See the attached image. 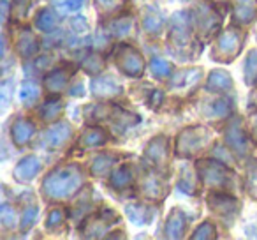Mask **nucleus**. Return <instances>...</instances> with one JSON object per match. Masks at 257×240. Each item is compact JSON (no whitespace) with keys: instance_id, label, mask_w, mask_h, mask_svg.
I'll return each instance as SVG.
<instances>
[{"instance_id":"1","label":"nucleus","mask_w":257,"mask_h":240,"mask_svg":"<svg viewBox=\"0 0 257 240\" xmlns=\"http://www.w3.org/2000/svg\"><path fill=\"white\" fill-rule=\"evenodd\" d=\"M83 184V173L76 165L60 166L53 170L44 179L43 191L50 200H64L69 198L79 189Z\"/></svg>"},{"instance_id":"2","label":"nucleus","mask_w":257,"mask_h":240,"mask_svg":"<svg viewBox=\"0 0 257 240\" xmlns=\"http://www.w3.org/2000/svg\"><path fill=\"white\" fill-rule=\"evenodd\" d=\"M211 141V133L206 127H189L182 131L176 140V154L182 157H192L197 152L204 150Z\"/></svg>"},{"instance_id":"3","label":"nucleus","mask_w":257,"mask_h":240,"mask_svg":"<svg viewBox=\"0 0 257 240\" xmlns=\"http://www.w3.org/2000/svg\"><path fill=\"white\" fill-rule=\"evenodd\" d=\"M197 173H199L201 180L206 184L208 187H222L227 184L231 179V173L225 170L224 165L218 161H211V159H204V161L197 163Z\"/></svg>"},{"instance_id":"4","label":"nucleus","mask_w":257,"mask_h":240,"mask_svg":"<svg viewBox=\"0 0 257 240\" xmlns=\"http://www.w3.org/2000/svg\"><path fill=\"white\" fill-rule=\"evenodd\" d=\"M116 64L121 69V72L131 78L141 76L145 69V62L140 51H136L133 46H120L116 53Z\"/></svg>"},{"instance_id":"5","label":"nucleus","mask_w":257,"mask_h":240,"mask_svg":"<svg viewBox=\"0 0 257 240\" xmlns=\"http://www.w3.org/2000/svg\"><path fill=\"white\" fill-rule=\"evenodd\" d=\"M241 43H243L241 32H238V30H225L218 37L213 57L217 60H231V58H234L238 55Z\"/></svg>"},{"instance_id":"6","label":"nucleus","mask_w":257,"mask_h":240,"mask_svg":"<svg viewBox=\"0 0 257 240\" xmlns=\"http://www.w3.org/2000/svg\"><path fill=\"white\" fill-rule=\"evenodd\" d=\"M218 27H220V18L217 13L204 0L199 2V6L196 8V29L203 36H211L213 32H217Z\"/></svg>"},{"instance_id":"7","label":"nucleus","mask_w":257,"mask_h":240,"mask_svg":"<svg viewBox=\"0 0 257 240\" xmlns=\"http://www.w3.org/2000/svg\"><path fill=\"white\" fill-rule=\"evenodd\" d=\"M145 159L155 166V168H164L168 165V140L164 136H157L150 141V145L145 150Z\"/></svg>"},{"instance_id":"8","label":"nucleus","mask_w":257,"mask_h":240,"mask_svg":"<svg viewBox=\"0 0 257 240\" xmlns=\"http://www.w3.org/2000/svg\"><path fill=\"white\" fill-rule=\"evenodd\" d=\"M208 203L213 212H217L222 219H234L236 212H238V201L231 196H225V194H211L208 198Z\"/></svg>"},{"instance_id":"9","label":"nucleus","mask_w":257,"mask_h":240,"mask_svg":"<svg viewBox=\"0 0 257 240\" xmlns=\"http://www.w3.org/2000/svg\"><path fill=\"white\" fill-rule=\"evenodd\" d=\"M225 143H227L229 148H231L236 155H239V157H245L250 150L248 140H246L245 133L239 129V126L236 122L231 124L229 129L225 131Z\"/></svg>"},{"instance_id":"10","label":"nucleus","mask_w":257,"mask_h":240,"mask_svg":"<svg viewBox=\"0 0 257 240\" xmlns=\"http://www.w3.org/2000/svg\"><path fill=\"white\" fill-rule=\"evenodd\" d=\"M92 92L97 97H114L121 94V85L113 76H99L92 82Z\"/></svg>"},{"instance_id":"11","label":"nucleus","mask_w":257,"mask_h":240,"mask_svg":"<svg viewBox=\"0 0 257 240\" xmlns=\"http://www.w3.org/2000/svg\"><path fill=\"white\" fill-rule=\"evenodd\" d=\"M171 39L175 41L178 46H185L190 39V27H189V20L187 15L183 13H176L173 16L171 22Z\"/></svg>"},{"instance_id":"12","label":"nucleus","mask_w":257,"mask_h":240,"mask_svg":"<svg viewBox=\"0 0 257 240\" xmlns=\"http://www.w3.org/2000/svg\"><path fill=\"white\" fill-rule=\"evenodd\" d=\"M69 136H71V126L65 122H58L46 131V134H44V143L50 148H58L69 140Z\"/></svg>"},{"instance_id":"13","label":"nucleus","mask_w":257,"mask_h":240,"mask_svg":"<svg viewBox=\"0 0 257 240\" xmlns=\"http://www.w3.org/2000/svg\"><path fill=\"white\" fill-rule=\"evenodd\" d=\"M34 133H36V127L30 120L27 118H18L15 124H13V129H11V134H13V141H15L18 147H23L27 145L30 140H32Z\"/></svg>"},{"instance_id":"14","label":"nucleus","mask_w":257,"mask_h":240,"mask_svg":"<svg viewBox=\"0 0 257 240\" xmlns=\"http://www.w3.org/2000/svg\"><path fill=\"white\" fill-rule=\"evenodd\" d=\"M39 170H41L39 159L30 155V157L23 159L22 163H18V166H16V170H15V177L18 182L25 184V182H30V180L39 173Z\"/></svg>"},{"instance_id":"15","label":"nucleus","mask_w":257,"mask_h":240,"mask_svg":"<svg viewBox=\"0 0 257 240\" xmlns=\"http://www.w3.org/2000/svg\"><path fill=\"white\" fill-rule=\"evenodd\" d=\"M185 224H187L185 214H183L180 208H173L168 217V222H166V235H168L169 238H180V236L183 235Z\"/></svg>"},{"instance_id":"16","label":"nucleus","mask_w":257,"mask_h":240,"mask_svg":"<svg viewBox=\"0 0 257 240\" xmlns=\"http://www.w3.org/2000/svg\"><path fill=\"white\" fill-rule=\"evenodd\" d=\"M201 79V69L196 67H189L183 69V71L176 72V76H173L171 79V87L173 89H189V87H194L197 82Z\"/></svg>"},{"instance_id":"17","label":"nucleus","mask_w":257,"mask_h":240,"mask_svg":"<svg viewBox=\"0 0 257 240\" xmlns=\"http://www.w3.org/2000/svg\"><path fill=\"white\" fill-rule=\"evenodd\" d=\"M257 0H236L234 2V18L239 23H250L255 18Z\"/></svg>"},{"instance_id":"18","label":"nucleus","mask_w":257,"mask_h":240,"mask_svg":"<svg viewBox=\"0 0 257 240\" xmlns=\"http://www.w3.org/2000/svg\"><path fill=\"white\" fill-rule=\"evenodd\" d=\"M16 48H18V53L22 55L23 58H30L37 51L39 44H37L36 36H34L30 30H23L18 43H16Z\"/></svg>"},{"instance_id":"19","label":"nucleus","mask_w":257,"mask_h":240,"mask_svg":"<svg viewBox=\"0 0 257 240\" xmlns=\"http://www.w3.org/2000/svg\"><path fill=\"white\" fill-rule=\"evenodd\" d=\"M232 87L231 74L224 69H215L210 72L208 78V89L210 90H229Z\"/></svg>"},{"instance_id":"20","label":"nucleus","mask_w":257,"mask_h":240,"mask_svg":"<svg viewBox=\"0 0 257 240\" xmlns=\"http://www.w3.org/2000/svg\"><path fill=\"white\" fill-rule=\"evenodd\" d=\"M69 79V71L67 69H57V71L50 72V74L44 78V87L51 92H60L65 85H67Z\"/></svg>"},{"instance_id":"21","label":"nucleus","mask_w":257,"mask_h":240,"mask_svg":"<svg viewBox=\"0 0 257 240\" xmlns=\"http://www.w3.org/2000/svg\"><path fill=\"white\" fill-rule=\"evenodd\" d=\"M231 110H232V106L227 99H218L208 104L206 110H204V115H206L208 118H224L231 113Z\"/></svg>"},{"instance_id":"22","label":"nucleus","mask_w":257,"mask_h":240,"mask_svg":"<svg viewBox=\"0 0 257 240\" xmlns=\"http://www.w3.org/2000/svg\"><path fill=\"white\" fill-rule=\"evenodd\" d=\"M106 141H107V136H106V133H104L102 129H90L81 136V140H79V147L92 148V147L104 145Z\"/></svg>"},{"instance_id":"23","label":"nucleus","mask_w":257,"mask_h":240,"mask_svg":"<svg viewBox=\"0 0 257 240\" xmlns=\"http://www.w3.org/2000/svg\"><path fill=\"white\" fill-rule=\"evenodd\" d=\"M113 165H114V159L111 157V155L100 154V155H97V157L93 159L90 172H92L93 177H104V175H107V173H109V170L113 168Z\"/></svg>"},{"instance_id":"24","label":"nucleus","mask_w":257,"mask_h":240,"mask_svg":"<svg viewBox=\"0 0 257 240\" xmlns=\"http://www.w3.org/2000/svg\"><path fill=\"white\" fill-rule=\"evenodd\" d=\"M36 25H37V29H41L43 32H50V30H53L55 25H57V16L53 15L51 9H41L36 16Z\"/></svg>"},{"instance_id":"25","label":"nucleus","mask_w":257,"mask_h":240,"mask_svg":"<svg viewBox=\"0 0 257 240\" xmlns=\"http://www.w3.org/2000/svg\"><path fill=\"white\" fill-rule=\"evenodd\" d=\"M62 110H64V104H62L60 99H48L41 108V117L44 120H55V118L60 117Z\"/></svg>"},{"instance_id":"26","label":"nucleus","mask_w":257,"mask_h":240,"mask_svg":"<svg viewBox=\"0 0 257 240\" xmlns=\"http://www.w3.org/2000/svg\"><path fill=\"white\" fill-rule=\"evenodd\" d=\"M106 29H107V32H109L111 36H116V37L127 36V34L133 30V20H131V18L114 20V22H111Z\"/></svg>"},{"instance_id":"27","label":"nucleus","mask_w":257,"mask_h":240,"mask_svg":"<svg viewBox=\"0 0 257 240\" xmlns=\"http://www.w3.org/2000/svg\"><path fill=\"white\" fill-rule=\"evenodd\" d=\"M133 182V172H131V168H127V166H121L118 172L113 173V177H111V187H116V189H123V187H127L128 184Z\"/></svg>"},{"instance_id":"28","label":"nucleus","mask_w":257,"mask_h":240,"mask_svg":"<svg viewBox=\"0 0 257 240\" xmlns=\"http://www.w3.org/2000/svg\"><path fill=\"white\" fill-rule=\"evenodd\" d=\"M39 87L32 82H25L22 85V90H20V99H22L23 104H34L37 99H39Z\"/></svg>"},{"instance_id":"29","label":"nucleus","mask_w":257,"mask_h":240,"mask_svg":"<svg viewBox=\"0 0 257 240\" xmlns=\"http://www.w3.org/2000/svg\"><path fill=\"white\" fill-rule=\"evenodd\" d=\"M143 193L147 194L148 198H154V200H159V198L164 194V187L159 182L155 177H147L143 182Z\"/></svg>"},{"instance_id":"30","label":"nucleus","mask_w":257,"mask_h":240,"mask_svg":"<svg viewBox=\"0 0 257 240\" xmlns=\"http://www.w3.org/2000/svg\"><path fill=\"white\" fill-rule=\"evenodd\" d=\"M95 4L102 15H114V13L121 11L125 0H95Z\"/></svg>"},{"instance_id":"31","label":"nucleus","mask_w":257,"mask_h":240,"mask_svg":"<svg viewBox=\"0 0 257 240\" xmlns=\"http://www.w3.org/2000/svg\"><path fill=\"white\" fill-rule=\"evenodd\" d=\"M245 187L248 191V194L257 200V161H253L252 165L246 170V180H245Z\"/></svg>"},{"instance_id":"32","label":"nucleus","mask_w":257,"mask_h":240,"mask_svg":"<svg viewBox=\"0 0 257 240\" xmlns=\"http://www.w3.org/2000/svg\"><path fill=\"white\" fill-rule=\"evenodd\" d=\"M245 79L246 83H253L257 79V50H252L245 62Z\"/></svg>"},{"instance_id":"33","label":"nucleus","mask_w":257,"mask_h":240,"mask_svg":"<svg viewBox=\"0 0 257 240\" xmlns=\"http://www.w3.org/2000/svg\"><path fill=\"white\" fill-rule=\"evenodd\" d=\"M143 25L148 32H159L161 27H162V18L155 11H148L147 16H145V20H143Z\"/></svg>"},{"instance_id":"34","label":"nucleus","mask_w":257,"mask_h":240,"mask_svg":"<svg viewBox=\"0 0 257 240\" xmlns=\"http://www.w3.org/2000/svg\"><path fill=\"white\" fill-rule=\"evenodd\" d=\"M53 6L62 13H72L78 11L79 8L83 6V0H51Z\"/></svg>"},{"instance_id":"35","label":"nucleus","mask_w":257,"mask_h":240,"mask_svg":"<svg viewBox=\"0 0 257 240\" xmlns=\"http://www.w3.org/2000/svg\"><path fill=\"white\" fill-rule=\"evenodd\" d=\"M30 9V0H13V16L16 22H22Z\"/></svg>"},{"instance_id":"36","label":"nucleus","mask_w":257,"mask_h":240,"mask_svg":"<svg viewBox=\"0 0 257 240\" xmlns=\"http://www.w3.org/2000/svg\"><path fill=\"white\" fill-rule=\"evenodd\" d=\"M37 219V207L36 205H30L29 208H25L23 212V217H22V231H27L34 226Z\"/></svg>"},{"instance_id":"37","label":"nucleus","mask_w":257,"mask_h":240,"mask_svg":"<svg viewBox=\"0 0 257 240\" xmlns=\"http://www.w3.org/2000/svg\"><path fill=\"white\" fill-rule=\"evenodd\" d=\"M152 71H154V74L159 76V78H164V76H168L169 71H171V65L166 60H162V58H154V60H152Z\"/></svg>"},{"instance_id":"38","label":"nucleus","mask_w":257,"mask_h":240,"mask_svg":"<svg viewBox=\"0 0 257 240\" xmlns=\"http://www.w3.org/2000/svg\"><path fill=\"white\" fill-rule=\"evenodd\" d=\"M15 210H13L9 205H2V208H0V221H2V224L6 226V228H13L15 226Z\"/></svg>"},{"instance_id":"39","label":"nucleus","mask_w":257,"mask_h":240,"mask_svg":"<svg viewBox=\"0 0 257 240\" xmlns=\"http://www.w3.org/2000/svg\"><path fill=\"white\" fill-rule=\"evenodd\" d=\"M147 208H143L141 205H131V207H127V215L131 217V221L136 222V224H141V222H145V219L141 217H147Z\"/></svg>"},{"instance_id":"40","label":"nucleus","mask_w":257,"mask_h":240,"mask_svg":"<svg viewBox=\"0 0 257 240\" xmlns=\"http://www.w3.org/2000/svg\"><path fill=\"white\" fill-rule=\"evenodd\" d=\"M83 67H85V71H86V72H90V74H97V72H99L100 69L104 67L102 58L97 57V55H92V57H88V58L85 60Z\"/></svg>"},{"instance_id":"41","label":"nucleus","mask_w":257,"mask_h":240,"mask_svg":"<svg viewBox=\"0 0 257 240\" xmlns=\"http://www.w3.org/2000/svg\"><path fill=\"white\" fill-rule=\"evenodd\" d=\"M192 238H215V226L211 222H203L199 228L196 229V233L192 235Z\"/></svg>"},{"instance_id":"42","label":"nucleus","mask_w":257,"mask_h":240,"mask_svg":"<svg viewBox=\"0 0 257 240\" xmlns=\"http://www.w3.org/2000/svg\"><path fill=\"white\" fill-rule=\"evenodd\" d=\"M62 222H64V214H62L60 208H55V210H51L50 217H48L46 228L48 229H57L62 226Z\"/></svg>"},{"instance_id":"43","label":"nucleus","mask_w":257,"mask_h":240,"mask_svg":"<svg viewBox=\"0 0 257 240\" xmlns=\"http://www.w3.org/2000/svg\"><path fill=\"white\" fill-rule=\"evenodd\" d=\"M0 92H2V106L8 108V104H9V83H4Z\"/></svg>"},{"instance_id":"44","label":"nucleus","mask_w":257,"mask_h":240,"mask_svg":"<svg viewBox=\"0 0 257 240\" xmlns=\"http://www.w3.org/2000/svg\"><path fill=\"white\" fill-rule=\"evenodd\" d=\"M161 99H162V92H161V90H155V92L152 94L150 104H152V106H155V104H159V103H161Z\"/></svg>"},{"instance_id":"45","label":"nucleus","mask_w":257,"mask_h":240,"mask_svg":"<svg viewBox=\"0 0 257 240\" xmlns=\"http://www.w3.org/2000/svg\"><path fill=\"white\" fill-rule=\"evenodd\" d=\"M2 18H8V2H6V0H4V2H2Z\"/></svg>"},{"instance_id":"46","label":"nucleus","mask_w":257,"mask_h":240,"mask_svg":"<svg viewBox=\"0 0 257 240\" xmlns=\"http://www.w3.org/2000/svg\"><path fill=\"white\" fill-rule=\"evenodd\" d=\"M252 129H253V134H255V138H257V115H253L252 117Z\"/></svg>"}]
</instances>
